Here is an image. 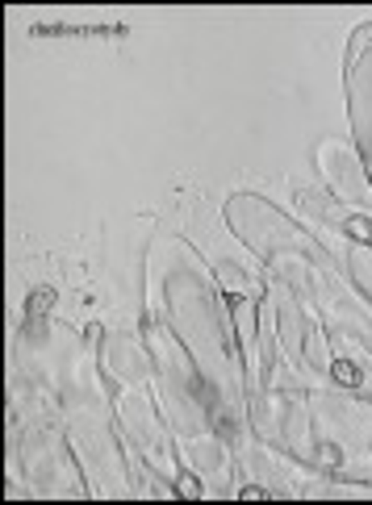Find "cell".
Listing matches in <instances>:
<instances>
[{
	"label": "cell",
	"instance_id": "cell-1",
	"mask_svg": "<svg viewBox=\"0 0 372 505\" xmlns=\"http://www.w3.org/2000/svg\"><path fill=\"white\" fill-rule=\"evenodd\" d=\"M330 376H335V380H339L343 389H360V380H364V376H360V367H355L351 359H335Z\"/></svg>",
	"mask_w": 372,
	"mask_h": 505
},
{
	"label": "cell",
	"instance_id": "cell-3",
	"mask_svg": "<svg viewBox=\"0 0 372 505\" xmlns=\"http://www.w3.org/2000/svg\"><path fill=\"white\" fill-rule=\"evenodd\" d=\"M347 234L355 242H372V221L368 217H347Z\"/></svg>",
	"mask_w": 372,
	"mask_h": 505
},
{
	"label": "cell",
	"instance_id": "cell-2",
	"mask_svg": "<svg viewBox=\"0 0 372 505\" xmlns=\"http://www.w3.org/2000/svg\"><path fill=\"white\" fill-rule=\"evenodd\" d=\"M51 305H55V288H38V293H30L26 313L30 318H42V313H51Z\"/></svg>",
	"mask_w": 372,
	"mask_h": 505
},
{
	"label": "cell",
	"instance_id": "cell-4",
	"mask_svg": "<svg viewBox=\"0 0 372 505\" xmlns=\"http://www.w3.org/2000/svg\"><path fill=\"white\" fill-rule=\"evenodd\" d=\"M180 493L193 497V493H197V480H193V476H180Z\"/></svg>",
	"mask_w": 372,
	"mask_h": 505
}]
</instances>
